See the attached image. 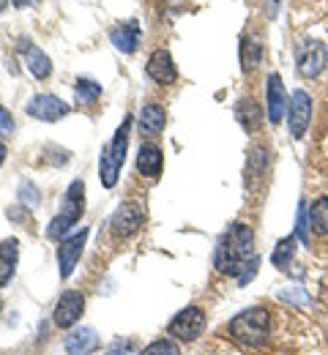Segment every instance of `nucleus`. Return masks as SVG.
<instances>
[{"mask_svg": "<svg viewBox=\"0 0 328 355\" xmlns=\"http://www.w3.org/2000/svg\"><path fill=\"white\" fill-rule=\"evenodd\" d=\"M254 257V232L246 224H230L225 235L216 241L214 268L222 276H238L241 268Z\"/></svg>", "mask_w": 328, "mask_h": 355, "instance_id": "f257e3e1", "label": "nucleus"}, {"mask_svg": "<svg viewBox=\"0 0 328 355\" xmlns=\"http://www.w3.org/2000/svg\"><path fill=\"white\" fill-rule=\"evenodd\" d=\"M227 331L246 347H263L271 342V311L263 306H249L241 314H235Z\"/></svg>", "mask_w": 328, "mask_h": 355, "instance_id": "f03ea898", "label": "nucleus"}, {"mask_svg": "<svg viewBox=\"0 0 328 355\" xmlns=\"http://www.w3.org/2000/svg\"><path fill=\"white\" fill-rule=\"evenodd\" d=\"M85 214V183L77 178L71 180V186L66 189L63 200H60V211L52 216V222L47 227V238L49 241H60L74 224L83 219Z\"/></svg>", "mask_w": 328, "mask_h": 355, "instance_id": "7ed1b4c3", "label": "nucleus"}, {"mask_svg": "<svg viewBox=\"0 0 328 355\" xmlns=\"http://www.w3.org/2000/svg\"><path fill=\"white\" fill-rule=\"evenodd\" d=\"M205 322H208V317H205V311L200 309V306H187V309H181L173 320H170L167 331H170V336H173V339L194 342V339H200V336H202Z\"/></svg>", "mask_w": 328, "mask_h": 355, "instance_id": "20e7f679", "label": "nucleus"}, {"mask_svg": "<svg viewBox=\"0 0 328 355\" xmlns=\"http://www.w3.org/2000/svg\"><path fill=\"white\" fill-rule=\"evenodd\" d=\"M295 66L304 77H318L323 69H326V60H328V52L326 46L315 39H304L295 44Z\"/></svg>", "mask_w": 328, "mask_h": 355, "instance_id": "39448f33", "label": "nucleus"}, {"mask_svg": "<svg viewBox=\"0 0 328 355\" xmlns=\"http://www.w3.org/2000/svg\"><path fill=\"white\" fill-rule=\"evenodd\" d=\"M312 123V98L307 90H295L290 96V104H287V126H290V137L293 139H301L307 129Z\"/></svg>", "mask_w": 328, "mask_h": 355, "instance_id": "423d86ee", "label": "nucleus"}, {"mask_svg": "<svg viewBox=\"0 0 328 355\" xmlns=\"http://www.w3.org/2000/svg\"><path fill=\"white\" fill-rule=\"evenodd\" d=\"M142 222H145L142 205L135 202V200H126V202H121L118 211L112 214V219H110V232H112L115 238H129V235H135V232L140 230Z\"/></svg>", "mask_w": 328, "mask_h": 355, "instance_id": "0eeeda50", "label": "nucleus"}, {"mask_svg": "<svg viewBox=\"0 0 328 355\" xmlns=\"http://www.w3.org/2000/svg\"><path fill=\"white\" fill-rule=\"evenodd\" d=\"M69 112H71V107H69L63 98L52 96V93H39V96H33V98L28 101V115L36 118V121H44V123L63 121Z\"/></svg>", "mask_w": 328, "mask_h": 355, "instance_id": "6e6552de", "label": "nucleus"}, {"mask_svg": "<svg viewBox=\"0 0 328 355\" xmlns=\"http://www.w3.org/2000/svg\"><path fill=\"white\" fill-rule=\"evenodd\" d=\"M85 241H88V230L83 227L77 235H69L58 243V266H60V279H69L74 273V268L83 257V249H85Z\"/></svg>", "mask_w": 328, "mask_h": 355, "instance_id": "1a4fd4ad", "label": "nucleus"}, {"mask_svg": "<svg viewBox=\"0 0 328 355\" xmlns=\"http://www.w3.org/2000/svg\"><path fill=\"white\" fill-rule=\"evenodd\" d=\"M83 311H85V295L77 293V290H66V293L58 298V304H55L52 320H55L58 328H74L77 320L83 317Z\"/></svg>", "mask_w": 328, "mask_h": 355, "instance_id": "9d476101", "label": "nucleus"}, {"mask_svg": "<svg viewBox=\"0 0 328 355\" xmlns=\"http://www.w3.org/2000/svg\"><path fill=\"white\" fill-rule=\"evenodd\" d=\"M145 71H148V77H150L153 83H159V85H173V83L178 80L175 60H173V55H170L167 49H156V52L148 58Z\"/></svg>", "mask_w": 328, "mask_h": 355, "instance_id": "9b49d317", "label": "nucleus"}, {"mask_svg": "<svg viewBox=\"0 0 328 355\" xmlns=\"http://www.w3.org/2000/svg\"><path fill=\"white\" fill-rule=\"evenodd\" d=\"M98 345H101L98 331L88 328V325L69 331L66 339H63V350L69 355H94L96 350H98Z\"/></svg>", "mask_w": 328, "mask_h": 355, "instance_id": "f8f14e48", "label": "nucleus"}, {"mask_svg": "<svg viewBox=\"0 0 328 355\" xmlns=\"http://www.w3.org/2000/svg\"><path fill=\"white\" fill-rule=\"evenodd\" d=\"M266 101H268V121L277 126L282 118H287V96H284V85H282L279 74H268L266 80Z\"/></svg>", "mask_w": 328, "mask_h": 355, "instance_id": "ddd939ff", "label": "nucleus"}, {"mask_svg": "<svg viewBox=\"0 0 328 355\" xmlns=\"http://www.w3.org/2000/svg\"><path fill=\"white\" fill-rule=\"evenodd\" d=\"M140 36H142V28H140V22H137V19L121 22V25H115V28L110 31V42H112V46H115L118 52H123V55L137 52V46H140Z\"/></svg>", "mask_w": 328, "mask_h": 355, "instance_id": "4468645a", "label": "nucleus"}, {"mask_svg": "<svg viewBox=\"0 0 328 355\" xmlns=\"http://www.w3.org/2000/svg\"><path fill=\"white\" fill-rule=\"evenodd\" d=\"M19 52L25 55V66L31 71L33 80H47L52 74V60L47 52H42L36 44H31L28 39H19Z\"/></svg>", "mask_w": 328, "mask_h": 355, "instance_id": "2eb2a0df", "label": "nucleus"}, {"mask_svg": "<svg viewBox=\"0 0 328 355\" xmlns=\"http://www.w3.org/2000/svg\"><path fill=\"white\" fill-rule=\"evenodd\" d=\"M162 167H164V153L159 145L153 142H145L137 150V170L145 178H159L162 175Z\"/></svg>", "mask_w": 328, "mask_h": 355, "instance_id": "dca6fc26", "label": "nucleus"}, {"mask_svg": "<svg viewBox=\"0 0 328 355\" xmlns=\"http://www.w3.org/2000/svg\"><path fill=\"white\" fill-rule=\"evenodd\" d=\"M17 263H19V241L17 238L0 241V287H6L14 279Z\"/></svg>", "mask_w": 328, "mask_h": 355, "instance_id": "f3484780", "label": "nucleus"}, {"mask_svg": "<svg viewBox=\"0 0 328 355\" xmlns=\"http://www.w3.org/2000/svg\"><path fill=\"white\" fill-rule=\"evenodd\" d=\"M167 126V115H164V107L162 104H145L140 110V134L145 137H159Z\"/></svg>", "mask_w": 328, "mask_h": 355, "instance_id": "a211bd4d", "label": "nucleus"}, {"mask_svg": "<svg viewBox=\"0 0 328 355\" xmlns=\"http://www.w3.org/2000/svg\"><path fill=\"white\" fill-rule=\"evenodd\" d=\"M129 132H132V115H126V118H123V123H121V129L115 132L112 142H110V145H104V150L110 153V159H112L118 167H123V159H126V148H129Z\"/></svg>", "mask_w": 328, "mask_h": 355, "instance_id": "6ab92c4d", "label": "nucleus"}, {"mask_svg": "<svg viewBox=\"0 0 328 355\" xmlns=\"http://www.w3.org/2000/svg\"><path fill=\"white\" fill-rule=\"evenodd\" d=\"M235 118L246 132H257L260 129V107L254 98H241L235 107Z\"/></svg>", "mask_w": 328, "mask_h": 355, "instance_id": "aec40b11", "label": "nucleus"}, {"mask_svg": "<svg viewBox=\"0 0 328 355\" xmlns=\"http://www.w3.org/2000/svg\"><path fill=\"white\" fill-rule=\"evenodd\" d=\"M307 224L315 235H328V197H320L309 205L307 211Z\"/></svg>", "mask_w": 328, "mask_h": 355, "instance_id": "412c9836", "label": "nucleus"}, {"mask_svg": "<svg viewBox=\"0 0 328 355\" xmlns=\"http://www.w3.org/2000/svg\"><path fill=\"white\" fill-rule=\"evenodd\" d=\"M295 243H298V238H295V232H293V235L282 238L279 243L274 246L271 260H274V266L279 268V270H290V266H293V257H295Z\"/></svg>", "mask_w": 328, "mask_h": 355, "instance_id": "4be33fe9", "label": "nucleus"}, {"mask_svg": "<svg viewBox=\"0 0 328 355\" xmlns=\"http://www.w3.org/2000/svg\"><path fill=\"white\" fill-rule=\"evenodd\" d=\"M260 55H263V46L257 39H252V36L241 39V69L243 71H254L260 63Z\"/></svg>", "mask_w": 328, "mask_h": 355, "instance_id": "5701e85b", "label": "nucleus"}, {"mask_svg": "<svg viewBox=\"0 0 328 355\" xmlns=\"http://www.w3.org/2000/svg\"><path fill=\"white\" fill-rule=\"evenodd\" d=\"M98 96H101V85L94 83V80L80 77V80L74 83V98H77L80 107H94L96 101H98Z\"/></svg>", "mask_w": 328, "mask_h": 355, "instance_id": "b1692460", "label": "nucleus"}, {"mask_svg": "<svg viewBox=\"0 0 328 355\" xmlns=\"http://www.w3.org/2000/svg\"><path fill=\"white\" fill-rule=\"evenodd\" d=\"M17 200H19V205H25L28 211H36V208L42 205V191H39L31 180H22L19 189H17Z\"/></svg>", "mask_w": 328, "mask_h": 355, "instance_id": "393cba45", "label": "nucleus"}, {"mask_svg": "<svg viewBox=\"0 0 328 355\" xmlns=\"http://www.w3.org/2000/svg\"><path fill=\"white\" fill-rule=\"evenodd\" d=\"M142 355H181V347L173 339H156L142 350Z\"/></svg>", "mask_w": 328, "mask_h": 355, "instance_id": "a878e982", "label": "nucleus"}, {"mask_svg": "<svg viewBox=\"0 0 328 355\" xmlns=\"http://www.w3.org/2000/svg\"><path fill=\"white\" fill-rule=\"evenodd\" d=\"M107 355H142V350L132 339H115V342L110 345Z\"/></svg>", "mask_w": 328, "mask_h": 355, "instance_id": "bb28decb", "label": "nucleus"}, {"mask_svg": "<svg viewBox=\"0 0 328 355\" xmlns=\"http://www.w3.org/2000/svg\"><path fill=\"white\" fill-rule=\"evenodd\" d=\"M257 268H260V260H257V254L246 263V266L241 268V273H238V284L243 287V284H249V279H254L257 276Z\"/></svg>", "mask_w": 328, "mask_h": 355, "instance_id": "cd10ccee", "label": "nucleus"}, {"mask_svg": "<svg viewBox=\"0 0 328 355\" xmlns=\"http://www.w3.org/2000/svg\"><path fill=\"white\" fill-rule=\"evenodd\" d=\"M17 129V123H14V118H11V112L0 104V137H8V134H14Z\"/></svg>", "mask_w": 328, "mask_h": 355, "instance_id": "c85d7f7f", "label": "nucleus"}, {"mask_svg": "<svg viewBox=\"0 0 328 355\" xmlns=\"http://www.w3.org/2000/svg\"><path fill=\"white\" fill-rule=\"evenodd\" d=\"M6 216H8V219H14V224H28L31 211H28L25 205H14V208H8V211H6Z\"/></svg>", "mask_w": 328, "mask_h": 355, "instance_id": "c756f323", "label": "nucleus"}, {"mask_svg": "<svg viewBox=\"0 0 328 355\" xmlns=\"http://www.w3.org/2000/svg\"><path fill=\"white\" fill-rule=\"evenodd\" d=\"M14 6H19V8H25V6H33V3H39V0H11Z\"/></svg>", "mask_w": 328, "mask_h": 355, "instance_id": "7c9ffc66", "label": "nucleus"}, {"mask_svg": "<svg viewBox=\"0 0 328 355\" xmlns=\"http://www.w3.org/2000/svg\"><path fill=\"white\" fill-rule=\"evenodd\" d=\"M6 153H8V148L0 142V167H3V162H6Z\"/></svg>", "mask_w": 328, "mask_h": 355, "instance_id": "2f4dec72", "label": "nucleus"}, {"mask_svg": "<svg viewBox=\"0 0 328 355\" xmlns=\"http://www.w3.org/2000/svg\"><path fill=\"white\" fill-rule=\"evenodd\" d=\"M6 6H8V0H0V11H6Z\"/></svg>", "mask_w": 328, "mask_h": 355, "instance_id": "473e14b6", "label": "nucleus"}, {"mask_svg": "<svg viewBox=\"0 0 328 355\" xmlns=\"http://www.w3.org/2000/svg\"><path fill=\"white\" fill-rule=\"evenodd\" d=\"M282 0H271V6H274V14H277V6H279Z\"/></svg>", "mask_w": 328, "mask_h": 355, "instance_id": "72a5a7b5", "label": "nucleus"}]
</instances>
